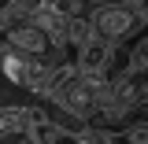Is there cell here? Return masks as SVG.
<instances>
[{"label": "cell", "instance_id": "6da1fadb", "mask_svg": "<svg viewBox=\"0 0 148 144\" xmlns=\"http://www.w3.org/2000/svg\"><path fill=\"white\" fill-rule=\"evenodd\" d=\"M89 26H92V37H100L108 44H122L145 26V15L133 11L126 0H111V4H92Z\"/></svg>", "mask_w": 148, "mask_h": 144}, {"label": "cell", "instance_id": "7a4b0ae2", "mask_svg": "<svg viewBox=\"0 0 148 144\" xmlns=\"http://www.w3.org/2000/svg\"><path fill=\"white\" fill-rule=\"evenodd\" d=\"M30 144H96L92 129H74L63 126L59 118H52L45 107H30V118H26V133H22Z\"/></svg>", "mask_w": 148, "mask_h": 144}, {"label": "cell", "instance_id": "3957f363", "mask_svg": "<svg viewBox=\"0 0 148 144\" xmlns=\"http://www.w3.org/2000/svg\"><path fill=\"white\" fill-rule=\"evenodd\" d=\"M4 33H8V41H11V48L22 52V55H52L56 52V41L48 37V30H45L34 15L11 18Z\"/></svg>", "mask_w": 148, "mask_h": 144}, {"label": "cell", "instance_id": "277c9868", "mask_svg": "<svg viewBox=\"0 0 148 144\" xmlns=\"http://www.w3.org/2000/svg\"><path fill=\"white\" fill-rule=\"evenodd\" d=\"M26 118L30 107H18V104H0V141H11L26 133Z\"/></svg>", "mask_w": 148, "mask_h": 144}, {"label": "cell", "instance_id": "5b68a950", "mask_svg": "<svg viewBox=\"0 0 148 144\" xmlns=\"http://www.w3.org/2000/svg\"><path fill=\"white\" fill-rule=\"evenodd\" d=\"M26 59H30V55L15 52V48L0 59V74H4V81H11L15 89H22V85H26Z\"/></svg>", "mask_w": 148, "mask_h": 144}, {"label": "cell", "instance_id": "8992f818", "mask_svg": "<svg viewBox=\"0 0 148 144\" xmlns=\"http://www.w3.org/2000/svg\"><path fill=\"white\" fill-rule=\"evenodd\" d=\"M122 133H126V144H148V122L145 118L141 122H126Z\"/></svg>", "mask_w": 148, "mask_h": 144}, {"label": "cell", "instance_id": "52a82bcc", "mask_svg": "<svg viewBox=\"0 0 148 144\" xmlns=\"http://www.w3.org/2000/svg\"><path fill=\"white\" fill-rule=\"evenodd\" d=\"M8 52H11V41H8V33H4V30H0V59H4Z\"/></svg>", "mask_w": 148, "mask_h": 144}]
</instances>
